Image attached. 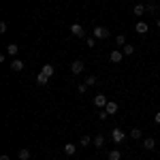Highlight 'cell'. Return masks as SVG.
I'll return each mask as SVG.
<instances>
[{
  "label": "cell",
  "instance_id": "25",
  "mask_svg": "<svg viewBox=\"0 0 160 160\" xmlns=\"http://www.w3.org/2000/svg\"><path fill=\"white\" fill-rule=\"evenodd\" d=\"M7 28H9L7 22H0V34H4V32H7Z\"/></svg>",
  "mask_w": 160,
  "mask_h": 160
},
{
  "label": "cell",
  "instance_id": "31",
  "mask_svg": "<svg viewBox=\"0 0 160 160\" xmlns=\"http://www.w3.org/2000/svg\"><path fill=\"white\" fill-rule=\"evenodd\" d=\"M156 26H158V28H160V19H158V22H156Z\"/></svg>",
  "mask_w": 160,
  "mask_h": 160
},
{
  "label": "cell",
  "instance_id": "29",
  "mask_svg": "<svg viewBox=\"0 0 160 160\" xmlns=\"http://www.w3.org/2000/svg\"><path fill=\"white\" fill-rule=\"evenodd\" d=\"M154 120H156V124H160V111L156 113V115H154Z\"/></svg>",
  "mask_w": 160,
  "mask_h": 160
},
{
  "label": "cell",
  "instance_id": "27",
  "mask_svg": "<svg viewBox=\"0 0 160 160\" xmlns=\"http://www.w3.org/2000/svg\"><path fill=\"white\" fill-rule=\"evenodd\" d=\"M77 90H79V94H86V92H88V86H86V83H79V88H77Z\"/></svg>",
  "mask_w": 160,
  "mask_h": 160
},
{
  "label": "cell",
  "instance_id": "13",
  "mask_svg": "<svg viewBox=\"0 0 160 160\" xmlns=\"http://www.w3.org/2000/svg\"><path fill=\"white\" fill-rule=\"evenodd\" d=\"M75 152H77L75 143H66V145H64V154H66V156H75Z\"/></svg>",
  "mask_w": 160,
  "mask_h": 160
},
{
  "label": "cell",
  "instance_id": "11",
  "mask_svg": "<svg viewBox=\"0 0 160 160\" xmlns=\"http://www.w3.org/2000/svg\"><path fill=\"white\" fill-rule=\"evenodd\" d=\"M154 148H156V141H154L152 137H148V139H143V149H149V152H152Z\"/></svg>",
  "mask_w": 160,
  "mask_h": 160
},
{
  "label": "cell",
  "instance_id": "3",
  "mask_svg": "<svg viewBox=\"0 0 160 160\" xmlns=\"http://www.w3.org/2000/svg\"><path fill=\"white\" fill-rule=\"evenodd\" d=\"M107 102H109V100H107L105 94H96V96H94V107H98V109H105Z\"/></svg>",
  "mask_w": 160,
  "mask_h": 160
},
{
  "label": "cell",
  "instance_id": "1",
  "mask_svg": "<svg viewBox=\"0 0 160 160\" xmlns=\"http://www.w3.org/2000/svg\"><path fill=\"white\" fill-rule=\"evenodd\" d=\"M109 34H111V32L105 28V26H96V28L92 30V37H94V38H107Z\"/></svg>",
  "mask_w": 160,
  "mask_h": 160
},
{
  "label": "cell",
  "instance_id": "21",
  "mask_svg": "<svg viewBox=\"0 0 160 160\" xmlns=\"http://www.w3.org/2000/svg\"><path fill=\"white\" fill-rule=\"evenodd\" d=\"M94 145H96V148H102V145H105V137L96 135V137H94Z\"/></svg>",
  "mask_w": 160,
  "mask_h": 160
},
{
  "label": "cell",
  "instance_id": "17",
  "mask_svg": "<svg viewBox=\"0 0 160 160\" xmlns=\"http://www.w3.org/2000/svg\"><path fill=\"white\" fill-rule=\"evenodd\" d=\"M107 158H109V160H122V154H120V149H111Z\"/></svg>",
  "mask_w": 160,
  "mask_h": 160
},
{
  "label": "cell",
  "instance_id": "9",
  "mask_svg": "<svg viewBox=\"0 0 160 160\" xmlns=\"http://www.w3.org/2000/svg\"><path fill=\"white\" fill-rule=\"evenodd\" d=\"M118 109H120V105H118L115 100H109V102H107V107H105V111H107L109 115H113V113H118Z\"/></svg>",
  "mask_w": 160,
  "mask_h": 160
},
{
  "label": "cell",
  "instance_id": "16",
  "mask_svg": "<svg viewBox=\"0 0 160 160\" xmlns=\"http://www.w3.org/2000/svg\"><path fill=\"white\" fill-rule=\"evenodd\" d=\"M17 158L19 160H30V149H19V152H17Z\"/></svg>",
  "mask_w": 160,
  "mask_h": 160
},
{
  "label": "cell",
  "instance_id": "10",
  "mask_svg": "<svg viewBox=\"0 0 160 160\" xmlns=\"http://www.w3.org/2000/svg\"><path fill=\"white\" fill-rule=\"evenodd\" d=\"M148 30H149V26L145 24V22H139V24L135 26V32H137V34H145Z\"/></svg>",
  "mask_w": 160,
  "mask_h": 160
},
{
  "label": "cell",
  "instance_id": "30",
  "mask_svg": "<svg viewBox=\"0 0 160 160\" xmlns=\"http://www.w3.org/2000/svg\"><path fill=\"white\" fill-rule=\"evenodd\" d=\"M0 160H11V158H9L7 154H2V156H0Z\"/></svg>",
  "mask_w": 160,
  "mask_h": 160
},
{
  "label": "cell",
  "instance_id": "32",
  "mask_svg": "<svg viewBox=\"0 0 160 160\" xmlns=\"http://www.w3.org/2000/svg\"><path fill=\"white\" fill-rule=\"evenodd\" d=\"M88 160H92V158H88Z\"/></svg>",
  "mask_w": 160,
  "mask_h": 160
},
{
  "label": "cell",
  "instance_id": "14",
  "mask_svg": "<svg viewBox=\"0 0 160 160\" xmlns=\"http://www.w3.org/2000/svg\"><path fill=\"white\" fill-rule=\"evenodd\" d=\"M37 83H38V86H47V83H49V77L43 75V73H38L37 75Z\"/></svg>",
  "mask_w": 160,
  "mask_h": 160
},
{
  "label": "cell",
  "instance_id": "8",
  "mask_svg": "<svg viewBox=\"0 0 160 160\" xmlns=\"http://www.w3.org/2000/svg\"><path fill=\"white\" fill-rule=\"evenodd\" d=\"M41 73L43 75H47V77H53V75H56V68H53V64H43V68H41Z\"/></svg>",
  "mask_w": 160,
  "mask_h": 160
},
{
  "label": "cell",
  "instance_id": "15",
  "mask_svg": "<svg viewBox=\"0 0 160 160\" xmlns=\"http://www.w3.org/2000/svg\"><path fill=\"white\" fill-rule=\"evenodd\" d=\"M17 51H19V47H17L15 43H11V45H7V53H9V56H13V58H15V56H17Z\"/></svg>",
  "mask_w": 160,
  "mask_h": 160
},
{
  "label": "cell",
  "instance_id": "24",
  "mask_svg": "<svg viewBox=\"0 0 160 160\" xmlns=\"http://www.w3.org/2000/svg\"><path fill=\"white\" fill-rule=\"evenodd\" d=\"M90 143H92V139H90L88 135H83V137H81V145H83V148H88Z\"/></svg>",
  "mask_w": 160,
  "mask_h": 160
},
{
  "label": "cell",
  "instance_id": "22",
  "mask_svg": "<svg viewBox=\"0 0 160 160\" xmlns=\"http://www.w3.org/2000/svg\"><path fill=\"white\" fill-rule=\"evenodd\" d=\"M130 137H132V139H141V137H143V130H141V128H132V130H130Z\"/></svg>",
  "mask_w": 160,
  "mask_h": 160
},
{
  "label": "cell",
  "instance_id": "7",
  "mask_svg": "<svg viewBox=\"0 0 160 160\" xmlns=\"http://www.w3.org/2000/svg\"><path fill=\"white\" fill-rule=\"evenodd\" d=\"M24 60H17V58H13L11 62V71H15V73H19V71H24Z\"/></svg>",
  "mask_w": 160,
  "mask_h": 160
},
{
  "label": "cell",
  "instance_id": "28",
  "mask_svg": "<svg viewBox=\"0 0 160 160\" xmlns=\"http://www.w3.org/2000/svg\"><path fill=\"white\" fill-rule=\"evenodd\" d=\"M98 118H100V120H107V118H109V113H107V111H105V109H100Z\"/></svg>",
  "mask_w": 160,
  "mask_h": 160
},
{
  "label": "cell",
  "instance_id": "6",
  "mask_svg": "<svg viewBox=\"0 0 160 160\" xmlns=\"http://www.w3.org/2000/svg\"><path fill=\"white\" fill-rule=\"evenodd\" d=\"M81 71H83V62H81V60L71 62V73H73V75H79Z\"/></svg>",
  "mask_w": 160,
  "mask_h": 160
},
{
  "label": "cell",
  "instance_id": "2",
  "mask_svg": "<svg viewBox=\"0 0 160 160\" xmlns=\"http://www.w3.org/2000/svg\"><path fill=\"white\" fill-rule=\"evenodd\" d=\"M111 139H113V143H122L124 139H126V132L120 130V128H113L111 130Z\"/></svg>",
  "mask_w": 160,
  "mask_h": 160
},
{
  "label": "cell",
  "instance_id": "19",
  "mask_svg": "<svg viewBox=\"0 0 160 160\" xmlns=\"http://www.w3.org/2000/svg\"><path fill=\"white\" fill-rule=\"evenodd\" d=\"M145 11L148 13H156L158 11V4H156V2H148V4H145Z\"/></svg>",
  "mask_w": 160,
  "mask_h": 160
},
{
  "label": "cell",
  "instance_id": "12",
  "mask_svg": "<svg viewBox=\"0 0 160 160\" xmlns=\"http://www.w3.org/2000/svg\"><path fill=\"white\" fill-rule=\"evenodd\" d=\"M132 13H135L137 17H141V15H145V4H141V2H139V4H135V9H132Z\"/></svg>",
  "mask_w": 160,
  "mask_h": 160
},
{
  "label": "cell",
  "instance_id": "26",
  "mask_svg": "<svg viewBox=\"0 0 160 160\" xmlns=\"http://www.w3.org/2000/svg\"><path fill=\"white\" fill-rule=\"evenodd\" d=\"M86 43H88V47H94V45H96V38H94V37H88Z\"/></svg>",
  "mask_w": 160,
  "mask_h": 160
},
{
  "label": "cell",
  "instance_id": "5",
  "mask_svg": "<svg viewBox=\"0 0 160 160\" xmlns=\"http://www.w3.org/2000/svg\"><path fill=\"white\" fill-rule=\"evenodd\" d=\"M71 34H73V37H83V34H86V30H83V28H81V24H73L71 26Z\"/></svg>",
  "mask_w": 160,
  "mask_h": 160
},
{
  "label": "cell",
  "instance_id": "20",
  "mask_svg": "<svg viewBox=\"0 0 160 160\" xmlns=\"http://www.w3.org/2000/svg\"><path fill=\"white\" fill-rule=\"evenodd\" d=\"M122 53H124V56H132V53H135V47H132V45H124Z\"/></svg>",
  "mask_w": 160,
  "mask_h": 160
},
{
  "label": "cell",
  "instance_id": "18",
  "mask_svg": "<svg viewBox=\"0 0 160 160\" xmlns=\"http://www.w3.org/2000/svg\"><path fill=\"white\" fill-rule=\"evenodd\" d=\"M96 83H98V79H96L94 75H88V77H86V86L88 88H90V86H96Z\"/></svg>",
  "mask_w": 160,
  "mask_h": 160
},
{
  "label": "cell",
  "instance_id": "23",
  "mask_svg": "<svg viewBox=\"0 0 160 160\" xmlns=\"http://www.w3.org/2000/svg\"><path fill=\"white\" fill-rule=\"evenodd\" d=\"M115 45L124 47V45H126V37H124V34H118V37H115Z\"/></svg>",
  "mask_w": 160,
  "mask_h": 160
},
{
  "label": "cell",
  "instance_id": "4",
  "mask_svg": "<svg viewBox=\"0 0 160 160\" xmlns=\"http://www.w3.org/2000/svg\"><path fill=\"white\" fill-rule=\"evenodd\" d=\"M122 58H124V53H122L120 49H113V51L109 53V60L113 62V64H120V62H122Z\"/></svg>",
  "mask_w": 160,
  "mask_h": 160
}]
</instances>
